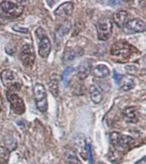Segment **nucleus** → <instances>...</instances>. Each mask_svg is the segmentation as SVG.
Instances as JSON below:
<instances>
[{"label":"nucleus","mask_w":146,"mask_h":164,"mask_svg":"<svg viewBox=\"0 0 146 164\" xmlns=\"http://www.w3.org/2000/svg\"><path fill=\"white\" fill-rule=\"evenodd\" d=\"M132 46L127 41H117L111 47L110 55L118 61H127L132 55Z\"/></svg>","instance_id":"nucleus-1"},{"label":"nucleus","mask_w":146,"mask_h":164,"mask_svg":"<svg viewBox=\"0 0 146 164\" xmlns=\"http://www.w3.org/2000/svg\"><path fill=\"white\" fill-rule=\"evenodd\" d=\"M1 80L3 84L10 90H20L22 87V79L11 70H4L1 72Z\"/></svg>","instance_id":"nucleus-2"},{"label":"nucleus","mask_w":146,"mask_h":164,"mask_svg":"<svg viewBox=\"0 0 146 164\" xmlns=\"http://www.w3.org/2000/svg\"><path fill=\"white\" fill-rule=\"evenodd\" d=\"M34 96L37 108L40 112L47 111L48 101L45 88L41 83H36L34 87Z\"/></svg>","instance_id":"nucleus-3"},{"label":"nucleus","mask_w":146,"mask_h":164,"mask_svg":"<svg viewBox=\"0 0 146 164\" xmlns=\"http://www.w3.org/2000/svg\"><path fill=\"white\" fill-rule=\"evenodd\" d=\"M111 144L113 147L121 151L127 149L130 145H132L134 143V139L130 136L121 135L118 132H112L110 136Z\"/></svg>","instance_id":"nucleus-4"},{"label":"nucleus","mask_w":146,"mask_h":164,"mask_svg":"<svg viewBox=\"0 0 146 164\" xmlns=\"http://www.w3.org/2000/svg\"><path fill=\"white\" fill-rule=\"evenodd\" d=\"M113 22L110 18H102L97 23L98 38L102 41H108L112 35Z\"/></svg>","instance_id":"nucleus-5"},{"label":"nucleus","mask_w":146,"mask_h":164,"mask_svg":"<svg viewBox=\"0 0 146 164\" xmlns=\"http://www.w3.org/2000/svg\"><path fill=\"white\" fill-rule=\"evenodd\" d=\"M2 12L10 17H17L23 12V6L19 5L11 1H3L0 5Z\"/></svg>","instance_id":"nucleus-6"},{"label":"nucleus","mask_w":146,"mask_h":164,"mask_svg":"<svg viewBox=\"0 0 146 164\" xmlns=\"http://www.w3.org/2000/svg\"><path fill=\"white\" fill-rule=\"evenodd\" d=\"M20 60L26 67H32L35 61L34 49L31 45L26 44L22 47L20 52Z\"/></svg>","instance_id":"nucleus-7"},{"label":"nucleus","mask_w":146,"mask_h":164,"mask_svg":"<svg viewBox=\"0 0 146 164\" xmlns=\"http://www.w3.org/2000/svg\"><path fill=\"white\" fill-rule=\"evenodd\" d=\"M7 98L10 104L11 109L15 113L18 115H22L25 113V104L23 100L22 99L18 94L13 93L11 91L7 93Z\"/></svg>","instance_id":"nucleus-8"},{"label":"nucleus","mask_w":146,"mask_h":164,"mask_svg":"<svg viewBox=\"0 0 146 164\" xmlns=\"http://www.w3.org/2000/svg\"><path fill=\"white\" fill-rule=\"evenodd\" d=\"M72 29V23L69 20L65 21L63 24H61L55 32V45L57 49L60 48V46L63 42V39L69 33Z\"/></svg>","instance_id":"nucleus-9"},{"label":"nucleus","mask_w":146,"mask_h":164,"mask_svg":"<svg viewBox=\"0 0 146 164\" xmlns=\"http://www.w3.org/2000/svg\"><path fill=\"white\" fill-rule=\"evenodd\" d=\"M126 34H136L145 32L146 29L145 23L140 19H133L128 21L127 25L123 28Z\"/></svg>","instance_id":"nucleus-10"},{"label":"nucleus","mask_w":146,"mask_h":164,"mask_svg":"<svg viewBox=\"0 0 146 164\" xmlns=\"http://www.w3.org/2000/svg\"><path fill=\"white\" fill-rule=\"evenodd\" d=\"M74 145L82 157L86 160L88 158V144H86V138L81 134L77 135L74 139Z\"/></svg>","instance_id":"nucleus-11"},{"label":"nucleus","mask_w":146,"mask_h":164,"mask_svg":"<svg viewBox=\"0 0 146 164\" xmlns=\"http://www.w3.org/2000/svg\"><path fill=\"white\" fill-rule=\"evenodd\" d=\"M92 69V61L90 59L84 60L77 68V76L80 80L86 79L91 74Z\"/></svg>","instance_id":"nucleus-12"},{"label":"nucleus","mask_w":146,"mask_h":164,"mask_svg":"<svg viewBox=\"0 0 146 164\" xmlns=\"http://www.w3.org/2000/svg\"><path fill=\"white\" fill-rule=\"evenodd\" d=\"M74 11V5L71 2H67L59 6L55 11V16L59 19L64 20L68 18Z\"/></svg>","instance_id":"nucleus-13"},{"label":"nucleus","mask_w":146,"mask_h":164,"mask_svg":"<svg viewBox=\"0 0 146 164\" xmlns=\"http://www.w3.org/2000/svg\"><path fill=\"white\" fill-rule=\"evenodd\" d=\"M51 51V44L48 37L44 36L40 38V41L39 44V54L41 58L46 59Z\"/></svg>","instance_id":"nucleus-14"},{"label":"nucleus","mask_w":146,"mask_h":164,"mask_svg":"<svg viewBox=\"0 0 146 164\" xmlns=\"http://www.w3.org/2000/svg\"><path fill=\"white\" fill-rule=\"evenodd\" d=\"M134 77L130 75H121V78L119 79V81L117 82V84L120 86V88H121L124 91H129L131 89L134 88L135 81Z\"/></svg>","instance_id":"nucleus-15"},{"label":"nucleus","mask_w":146,"mask_h":164,"mask_svg":"<svg viewBox=\"0 0 146 164\" xmlns=\"http://www.w3.org/2000/svg\"><path fill=\"white\" fill-rule=\"evenodd\" d=\"M129 15L128 13L125 11H120L114 14L113 16V21L116 24L118 28L123 29L127 23H128Z\"/></svg>","instance_id":"nucleus-16"},{"label":"nucleus","mask_w":146,"mask_h":164,"mask_svg":"<svg viewBox=\"0 0 146 164\" xmlns=\"http://www.w3.org/2000/svg\"><path fill=\"white\" fill-rule=\"evenodd\" d=\"M92 76L97 78H105L110 74V69L104 65H96L92 69Z\"/></svg>","instance_id":"nucleus-17"},{"label":"nucleus","mask_w":146,"mask_h":164,"mask_svg":"<svg viewBox=\"0 0 146 164\" xmlns=\"http://www.w3.org/2000/svg\"><path fill=\"white\" fill-rule=\"evenodd\" d=\"M123 119L127 123H136L138 121V114L134 107H127L122 111Z\"/></svg>","instance_id":"nucleus-18"},{"label":"nucleus","mask_w":146,"mask_h":164,"mask_svg":"<svg viewBox=\"0 0 146 164\" xmlns=\"http://www.w3.org/2000/svg\"><path fill=\"white\" fill-rule=\"evenodd\" d=\"M89 94L91 96V99L94 103L98 104L104 99V94L99 87L96 85H91L89 88Z\"/></svg>","instance_id":"nucleus-19"},{"label":"nucleus","mask_w":146,"mask_h":164,"mask_svg":"<svg viewBox=\"0 0 146 164\" xmlns=\"http://www.w3.org/2000/svg\"><path fill=\"white\" fill-rule=\"evenodd\" d=\"M50 90L52 93L53 95L57 96L58 94V78L56 75H53L51 76V79L48 82Z\"/></svg>","instance_id":"nucleus-20"},{"label":"nucleus","mask_w":146,"mask_h":164,"mask_svg":"<svg viewBox=\"0 0 146 164\" xmlns=\"http://www.w3.org/2000/svg\"><path fill=\"white\" fill-rule=\"evenodd\" d=\"M108 157H109V160L112 162L119 163L121 162V158H122V154L121 153V151L117 150L115 149H113V150H110Z\"/></svg>","instance_id":"nucleus-21"},{"label":"nucleus","mask_w":146,"mask_h":164,"mask_svg":"<svg viewBox=\"0 0 146 164\" xmlns=\"http://www.w3.org/2000/svg\"><path fill=\"white\" fill-rule=\"evenodd\" d=\"M65 158L69 164H81L80 161L78 159L76 154L73 150H67L65 153Z\"/></svg>","instance_id":"nucleus-22"},{"label":"nucleus","mask_w":146,"mask_h":164,"mask_svg":"<svg viewBox=\"0 0 146 164\" xmlns=\"http://www.w3.org/2000/svg\"><path fill=\"white\" fill-rule=\"evenodd\" d=\"M79 56H80V54H79V49H69L64 53L63 60L66 61V62H69V61L74 60L75 58L79 57Z\"/></svg>","instance_id":"nucleus-23"},{"label":"nucleus","mask_w":146,"mask_h":164,"mask_svg":"<svg viewBox=\"0 0 146 164\" xmlns=\"http://www.w3.org/2000/svg\"><path fill=\"white\" fill-rule=\"evenodd\" d=\"M10 158V150L5 147L0 146V164H4Z\"/></svg>","instance_id":"nucleus-24"},{"label":"nucleus","mask_w":146,"mask_h":164,"mask_svg":"<svg viewBox=\"0 0 146 164\" xmlns=\"http://www.w3.org/2000/svg\"><path fill=\"white\" fill-rule=\"evenodd\" d=\"M74 71V69L73 67H68L63 71V82L65 87H68L69 86V76H70V75Z\"/></svg>","instance_id":"nucleus-25"},{"label":"nucleus","mask_w":146,"mask_h":164,"mask_svg":"<svg viewBox=\"0 0 146 164\" xmlns=\"http://www.w3.org/2000/svg\"><path fill=\"white\" fill-rule=\"evenodd\" d=\"M12 29L16 31L18 33H21V34H28V29L27 28H24L22 26H20V25H14L12 27Z\"/></svg>","instance_id":"nucleus-26"},{"label":"nucleus","mask_w":146,"mask_h":164,"mask_svg":"<svg viewBox=\"0 0 146 164\" xmlns=\"http://www.w3.org/2000/svg\"><path fill=\"white\" fill-rule=\"evenodd\" d=\"M98 164H104V162H99Z\"/></svg>","instance_id":"nucleus-27"}]
</instances>
